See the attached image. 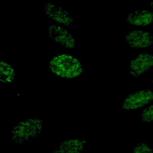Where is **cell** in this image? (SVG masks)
<instances>
[{
    "label": "cell",
    "mask_w": 153,
    "mask_h": 153,
    "mask_svg": "<svg viewBox=\"0 0 153 153\" xmlns=\"http://www.w3.org/2000/svg\"><path fill=\"white\" fill-rule=\"evenodd\" d=\"M51 72L62 78L73 79L80 76L83 68L80 62L68 54H57L49 60Z\"/></svg>",
    "instance_id": "1"
},
{
    "label": "cell",
    "mask_w": 153,
    "mask_h": 153,
    "mask_svg": "<svg viewBox=\"0 0 153 153\" xmlns=\"http://www.w3.org/2000/svg\"><path fill=\"white\" fill-rule=\"evenodd\" d=\"M153 100V90L149 88L137 90L128 94L124 99L122 108L125 111L139 109Z\"/></svg>",
    "instance_id": "3"
},
{
    "label": "cell",
    "mask_w": 153,
    "mask_h": 153,
    "mask_svg": "<svg viewBox=\"0 0 153 153\" xmlns=\"http://www.w3.org/2000/svg\"><path fill=\"white\" fill-rule=\"evenodd\" d=\"M16 72L13 67L8 63L1 62L0 63V81L1 82H12L15 78Z\"/></svg>",
    "instance_id": "10"
},
{
    "label": "cell",
    "mask_w": 153,
    "mask_h": 153,
    "mask_svg": "<svg viewBox=\"0 0 153 153\" xmlns=\"http://www.w3.org/2000/svg\"><path fill=\"white\" fill-rule=\"evenodd\" d=\"M43 120L30 118L21 121L11 130V140L18 145L32 142L41 133Z\"/></svg>",
    "instance_id": "2"
},
{
    "label": "cell",
    "mask_w": 153,
    "mask_h": 153,
    "mask_svg": "<svg viewBox=\"0 0 153 153\" xmlns=\"http://www.w3.org/2000/svg\"><path fill=\"white\" fill-rule=\"evenodd\" d=\"M127 21L134 26H148L153 22V14L148 10H136L128 15Z\"/></svg>",
    "instance_id": "9"
},
{
    "label": "cell",
    "mask_w": 153,
    "mask_h": 153,
    "mask_svg": "<svg viewBox=\"0 0 153 153\" xmlns=\"http://www.w3.org/2000/svg\"><path fill=\"white\" fill-rule=\"evenodd\" d=\"M128 66L133 76H140L153 66V55L149 53L140 54L130 61Z\"/></svg>",
    "instance_id": "4"
},
{
    "label": "cell",
    "mask_w": 153,
    "mask_h": 153,
    "mask_svg": "<svg viewBox=\"0 0 153 153\" xmlns=\"http://www.w3.org/2000/svg\"><path fill=\"white\" fill-rule=\"evenodd\" d=\"M151 82H152V83H153V79L151 81Z\"/></svg>",
    "instance_id": "14"
},
{
    "label": "cell",
    "mask_w": 153,
    "mask_h": 153,
    "mask_svg": "<svg viewBox=\"0 0 153 153\" xmlns=\"http://www.w3.org/2000/svg\"><path fill=\"white\" fill-rule=\"evenodd\" d=\"M124 39L133 48H146L153 45V36L148 32L132 30L124 37Z\"/></svg>",
    "instance_id": "6"
},
{
    "label": "cell",
    "mask_w": 153,
    "mask_h": 153,
    "mask_svg": "<svg viewBox=\"0 0 153 153\" xmlns=\"http://www.w3.org/2000/svg\"><path fill=\"white\" fill-rule=\"evenodd\" d=\"M132 153H153V151L146 143H140L135 145Z\"/></svg>",
    "instance_id": "11"
},
{
    "label": "cell",
    "mask_w": 153,
    "mask_h": 153,
    "mask_svg": "<svg viewBox=\"0 0 153 153\" xmlns=\"http://www.w3.org/2000/svg\"><path fill=\"white\" fill-rule=\"evenodd\" d=\"M150 5H151L152 7H153V1H152L151 2V3H150Z\"/></svg>",
    "instance_id": "13"
},
{
    "label": "cell",
    "mask_w": 153,
    "mask_h": 153,
    "mask_svg": "<svg viewBox=\"0 0 153 153\" xmlns=\"http://www.w3.org/2000/svg\"><path fill=\"white\" fill-rule=\"evenodd\" d=\"M86 142L79 139H71L62 141L51 153H82Z\"/></svg>",
    "instance_id": "8"
},
{
    "label": "cell",
    "mask_w": 153,
    "mask_h": 153,
    "mask_svg": "<svg viewBox=\"0 0 153 153\" xmlns=\"http://www.w3.org/2000/svg\"><path fill=\"white\" fill-rule=\"evenodd\" d=\"M141 118L144 122L153 121V104L143 110L141 115Z\"/></svg>",
    "instance_id": "12"
},
{
    "label": "cell",
    "mask_w": 153,
    "mask_h": 153,
    "mask_svg": "<svg viewBox=\"0 0 153 153\" xmlns=\"http://www.w3.org/2000/svg\"><path fill=\"white\" fill-rule=\"evenodd\" d=\"M44 11L50 19L66 26L74 25L73 18L69 15L66 11L59 5L52 3H47L44 5Z\"/></svg>",
    "instance_id": "7"
},
{
    "label": "cell",
    "mask_w": 153,
    "mask_h": 153,
    "mask_svg": "<svg viewBox=\"0 0 153 153\" xmlns=\"http://www.w3.org/2000/svg\"><path fill=\"white\" fill-rule=\"evenodd\" d=\"M48 36L65 48H75V39L71 33L60 26L51 25L48 28Z\"/></svg>",
    "instance_id": "5"
}]
</instances>
